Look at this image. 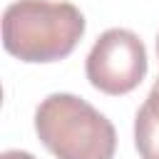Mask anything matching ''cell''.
<instances>
[{
    "label": "cell",
    "mask_w": 159,
    "mask_h": 159,
    "mask_svg": "<svg viewBox=\"0 0 159 159\" xmlns=\"http://www.w3.org/2000/svg\"><path fill=\"white\" fill-rule=\"evenodd\" d=\"M134 144L142 159H159V114L147 104L134 117Z\"/></svg>",
    "instance_id": "4"
},
{
    "label": "cell",
    "mask_w": 159,
    "mask_h": 159,
    "mask_svg": "<svg viewBox=\"0 0 159 159\" xmlns=\"http://www.w3.org/2000/svg\"><path fill=\"white\" fill-rule=\"evenodd\" d=\"M144 104H147L152 112H157V114H159V77H157V82H154V87H152L149 97L144 99Z\"/></svg>",
    "instance_id": "5"
},
{
    "label": "cell",
    "mask_w": 159,
    "mask_h": 159,
    "mask_svg": "<svg viewBox=\"0 0 159 159\" xmlns=\"http://www.w3.org/2000/svg\"><path fill=\"white\" fill-rule=\"evenodd\" d=\"M84 35V15L72 2L15 0L2 12V45L22 62L65 60Z\"/></svg>",
    "instance_id": "1"
},
{
    "label": "cell",
    "mask_w": 159,
    "mask_h": 159,
    "mask_svg": "<svg viewBox=\"0 0 159 159\" xmlns=\"http://www.w3.org/2000/svg\"><path fill=\"white\" fill-rule=\"evenodd\" d=\"M157 55H159V37H157Z\"/></svg>",
    "instance_id": "7"
},
{
    "label": "cell",
    "mask_w": 159,
    "mask_h": 159,
    "mask_svg": "<svg viewBox=\"0 0 159 159\" xmlns=\"http://www.w3.org/2000/svg\"><path fill=\"white\" fill-rule=\"evenodd\" d=\"M87 80L94 89L119 97L139 87L147 75V50L144 42L122 27H112L97 37L84 65Z\"/></svg>",
    "instance_id": "3"
},
{
    "label": "cell",
    "mask_w": 159,
    "mask_h": 159,
    "mask_svg": "<svg viewBox=\"0 0 159 159\" xmlns=\"http://www.w3.org/2000/svg\"><path fill=\"white\" fill-rule=\"evenodd\" d=\"M35 132L57 159H112L117 132L112 122L77 94L55 92L35 112Z\"/></svg>",
    "instance_id": "2"
},
{
    "label": "cell",
    "mask_w": 159,
    "mask_h": 159,
    "mask_svg": "<svg viewBox=\"0 0 159 159\" xmlns=\"http://www.w3.org/2000/svg\"><path fill=\"white\" fill-rule=\"evenodd\" d=\"M0 159H35L30 152H20V149H7L0 154Z\"/></svg>",
    "instance_id": "6"
}]
</instances>
